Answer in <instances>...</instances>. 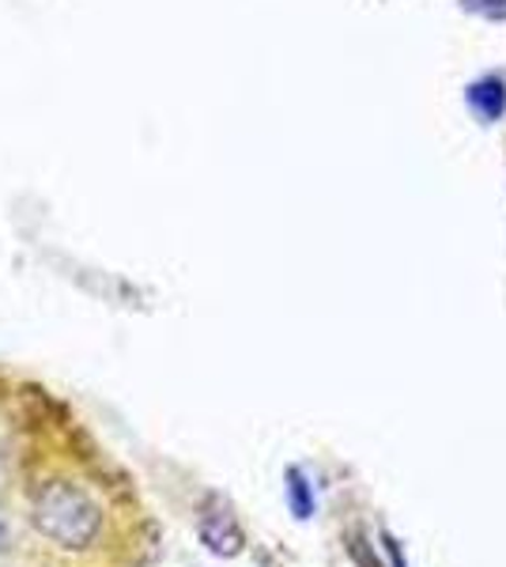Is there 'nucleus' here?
I'll list each match as a JSON object with an SVG mask.
<instances>
[{"mask_svg":"<svg viewBox=\"0 0 506 567\" xmlns=\"http://www.w3.org/2000/svg\"><path fill=\"white\" fill-rule=\"evenodd\" d=\"M34 523L53 542L84 548L99 534V507L72 484H53L50 492H42L39 507H34Z\"/></svg>","mask_w":506,"mask_h":567,"instance_id":"obj_1","label":"nucleus"},{"mask_svg":"<svg viewBox=\"0 0 506 567\" xmlns=\"http://www.w3.org/2000/svg\"><path fill=\"white\" fill-rule=\"evenodd\" d=\"M382 542H385V553H390V556H393V567H404L401 545H397V542H393V537H390V534H385V537H382Z\"/></svg>","mask_w":506,"mask_h":567,"instance_id":"obj_4","label":"nucleus"},{"mask_svg":"<svg viewBox=\"0 0 506 567\" xmlns=\"http://www.w3.org/2000/svg\"><path fill=\"white\" fill-rule=\"evenodd\" d=\"M288 503L296 511V518L314 515V492H310V484L299 470H288Z\"/></svg>","mask_w":506,"mask_h":567,"instance_id":"obj_3","label":"nucleus"},{"mask_svg":"<svg viewBox=\"0 0 506 567\" xmlns=\"http://www.w3.org/2000/svg\"><path fill=\"white\" fill-rule=\"evenodd\" d=\"M200 537H205V545L219 556L242 553V529H238L231 511L219 507V503H211L205 511V518H200Z\"/></svg>","mask_w":506,"mask_h":567,"instance_id":"obj_2","label":"nucleus"}]
</instances>
